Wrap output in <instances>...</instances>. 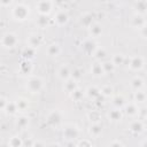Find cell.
Here are the masks:
<instances>
[{"mask_svg":"<svg viewBox=\"0 0 147 147\" xmlns=\"http://www.w3.org/2000/svg\"><path fill=\"white\" fill-rule=\"evenodd\" d=\"M26 88L31 93H38L42 88V79L39 77H32L29 79L26 84Z\"/></svg>","mask_w":147,"mask_h":147,"instance_id":"cell-1","label":"cell"},{"mask_svg":"<svg viewBox=\"0 0 147 147\" xmlns=\"http://www.w3.org/2000/svg\"><path fill=\"white\" fill-rule=\"evenodd\" d=\"M17 37L14 34V33H6L2 39H1V44L3 47H7V48H13L17 45Z\"/></svg>","mask_w":147,"mask_h":147,"instance_id":"cell-2","label":"cell"},{"mask_svg":"<svg viewBox=\"0 0 147 147\" xmlns=\"http://www.w3.org/2000/svg\"><path fill=\"white\" fill-rule=\"evenodd\" d=\"M13 14L17 20H25V17L29 15V10L24 5H18L15 7Z\"/></svg>","mask_w":147,"mask_h":147,"instance_id":"cell-3","label":"cell"},{"mask_svg":"<svg viewBox=\"0 0 147 147\" xmlns=\"http://www.w3.org/2000/svg\"><path fill=\"white\" fill-rule=\"evenodd\" d=\"M144 65V59L141 56H133L130 60V68L132 70H140Z\"/></svg>","mask_w":147,"mask_h":147,"instance_id":"cell-4","label":"cell"},{"mask_svg":"<svg viewBox=\"0 0 147 147\" xmlns=\"http://www.w3.org/2000/svg\"><path fill=\"white\" fill-rule=\"evenodd\" d=\"M57 75H59V77L61 79L67 80V79H69V77L71 75V71H70V69H69V67L67 64H63V65L60 67V69L57 71Z\"/></svg>","mask_w":147,"mask_h":147,"instance_id":"cell-5","label":"cell"},{"mask_svg":"<svg viewBox=\"0 0 147 147\" xmlns=\"http://www.w3.org/2000/svg\"><path fill=\"white\" fill-rule=\"evenodd\" d=\"M77 133H78V131H77L76 126H74V125H68V126L64 129V131H63V136H65L67 139H72V138H75V137L77 136Z\"/></svg>","mask_w":147,"mask_h":147,"instance_id":"cell-6","label":"cell"},{"mask_svg":"<svg viewBox=\"0 0 147 147\" xmlns=\"http://www.w3.org/2000/svg\"><path fill=\"white\" fill-rule=\"evenodd\" d=\"M91 72L94 75V76H101L105 74L103 71V68H102V64L100 62H95L91 65Z\"/></svg>","mask_w":147,"mask_h":147,"instance_id":"cell-7","label":"cell"},{"mask_svg":"<svg viewBox=\"0 0 147 147\" xmlns=\"http://www.w3.org/2000/svg\"><path fill=\"white\" fill-rule=\"evenodd\" d=\"M76 88H77V83H76V80H74V79H67V82H65V84H64V90H65L67 92L71 93V92H74Z\"/></svg>","mask_w":147,"mask_h":147,"instance_id":"cell-8","label":"cell"},{"mask_svg":"<svg viewBox=\"0 0 147 147\" xmlns=\"http://www.w3.org/2000/svg\"><path fill=\"white\" fill-rule=\"evenodd\" d=\"M60 51H61V48H60V45H59V44H51V45L48 46V48H47L48 54L52 55V56L59 55Z\"/></svg>","mask_w":147,"mask_h":147,"instance_id":"cell-9","label":"cell"},{"mask_svg":"<svg viewBox=\"0 0 147 147\" xmlns=\"http://www.w3.org/2000/svg\"><path fill=\"white\" fill-rule=\"evenodd\" d=\"M142 129H144V124L141 121H134L130 125V130L133 132H140V131H142Z\"/></svg>","mask_w":147,"mask_h":147,"instance_id":"cell-10","label":"cell"},{"mask_svg":"<svg viewBox=\"0 0 147 147\" xmlns=\"http://www.w3.org/2000/svg\"><path fill=\"white\" fill-rule=\"evenodd\" d=\"M15 105H16V109L20 110V111H24L28 108V101L24 100V99H18L15 102Z\"/></svg>","mask_w":147,"mask_h":147,"instance_id":"cell-11","label":"cell"},{"mask_svg":"<svg viewBox=\"0 0 147 147\" xmlns=\"http://www.w3.org/2000/svg\"><path fill=\"white\" fill-rule=\"evenodd\" d=\"M90 32H91V34L93 36V37H98L100 33H101V26L99 25V24H91V26H90Z\"/></svg>","mask_w":147,"mask_h":147,"instance_id":"cell-12","label":"cell"},{"mask_svg":"<svg viewBox=\"0 0 147 147\" xmlns=\"http://www.w3.org/2000/svg\"><path fill=\"white\" fill-rule=\"evenodd\" d=\"M109 118L113 119V121H118V119H121V118H122V113H121V110H119V109H113V110H110V113H109Z\"/></svg>","mask_w":147,"mask_h":147,"instance_id":"cell-13","label":"cell"},{"mask_svg":"<svg viewBox=\"0 0 147 147\" xmlns=\"http://www.w3.org/2000/svg\"><path fill=\"white\" fill-rule=\"evenodd\" d=\"M8 145H9L10 147H21V145H22V140L20 139V137L14 136V137L10 138Z\"/></svg>","mask_w":147,"mask_h":147,"instance_id":"cell-14","label":"cell"},{"mask_svg":"<svg viewBox=\"0 0 147 147\" xmlns=\"http://www.w3.org/2000/svg\"><path fill=\"white\" fill-rule=\"evenodd\" d=\"M29 44H30V47H37V46L40 44V37H39V36H36V34L30 36V38H29Z\"/></svg>","mask_w":147,"mask_h":147,"instance_id":"cell-15","label":"cell"},{"mask_svg":"<svg viewBox=\"0 0 147 147\" xmlns=\"http://www.w3.org/2000/svg\"><path fill=\"white\" fill-rule=\"evenodd\" d=\"M123 62H124V55H123V54H115V55L113 56L111 63H113L114 65H119V64H122Z\"/></svg>","mask_w":147,"mask_h":147,"instance_id":"cell-16","label":"cell"},{"mask_svg":"<svg viewBox=\"0 0 147 147\" xmlns=\"http://www.w3.org/2000/svg\"><path fill=\"white\" fill-rule=\"evenodd\" d=\"M144 85V80L140 78V77H136L133 80H132V87L137 91H139Z\"/></svg>","mask_w":147,"mask_h":147,"instance_id":"cell-17","label":"cell"},{"mask_svg":"<svg viewBox=\"0 0 147 147\" xmlns=\"http://www.w3.org/2000/svg\"><path fill=\"white\" fill-rule=\"evenodd\" d=\"M126 113L129 115H136L137 113H139L138 107L136 106V103H129V105H126Z\"/></svg>","mask_w":147,"mask_h":147,"instance_id":"cell-18","label":"cell"},{"mask_svg":"<svg viewBox=\"0 0 147 147\" xmlns=\"http://www.w3.org/2000/svg\"><path fill=\"white\" fill-rule=\"evenodd\" d=\"M38 8L41 13H48L51 9V2H39L38 3Z\"/></svg>","mask_w":147,"mask_h":147,"instance_id":"cell-19","label":"cell"},{"mask_svg":"<svg viewBox=\"0 0 147 147\" xmlns=\"http://www.w3.org/2000/svg\"><path fill=\"white\" fill-rule=\"evenodd\" d=\"M90 133L94 137H98L100 133H101V126L99 124H93L91 127H90Z\"/></svg>","mask_w":147,"mask_h":147,"instance_id":"cell-20","label":"cell"},{"mask_svg":"<svg viewBox=\"0 0 147 147\" xmlns=\"http://www.w3.org/2000/svg\"><path fill=\"white\" fill-rule=\"evenodd\" d=\"M67 18H68V16H67V14L64 13V11H60V13H57V15H56V22L59 23V24H63V23H65L67 22Z\"/></svg>","mask_w":147,"mask_h":147,"instance_id":"cell-21","label":"cell"},{"mask_svg":"<svg viewBox=\"0 0 147 147\" xmlns=\"http://www.w3.org/2000/svg\"><path fill=\"white\" fill-rule=\"evenodd\" d=\"M91 46H92V47H95V44H94L92 40H86V41L83 44V48H84L86 52H94V49H92Z\"/></svg>","mask_w":147,"mask_h":147,"instance_id":"cell-22","label":"cell"},{"mask_svg":"<svg viewBox=\"0 0 147 147\" xmlns=\"http://www.w3.org/2000/svg\"><path fill=\"white\" fill-rule=\"evenodd\" d=\"M134 98H136V101L137 102H144L145 99H146V94L142 91H138V92H136Z\"/></svg>","mask_w":147,"mask_h":147,"instance_id":"cell-23","label":"cell"},{"mask_svg":"<svg viewBox=\"0 0 147 147\" xmlns=\"http://www.w3.org/2000/svg\"><path fill=\"white\" fill-rule=\"evenodd\" d=\"M28 124H29V118H28V117H25V116L20 117V118H18V121H17V125H18L20 127H25Z\"/></svg>","mask_w":147,"mask_h":147,"instance_id":"cell-24","label":"cell"},{"mask_svg":"<svg viewBox=\"0 0 147 147\" xmlns=\"http://www.w3.org/2000/svg\"><path fill=\"white\" fill-rule=\"evenodd\" d=\"M87 94L90 95V96H92V98H95V96H98L99 94H100V91L96 88V87H90L88 90H87Z\"/></svg>","mask_w":147,"mask_h":147,"instance_id":"cell-25","label":"cell"},{"mask_svg":"<svg viewBox=\"0 0 147 147\" xmlns=\"http://www.w3.org/2000/svg\"><path fill=\"white\" fill-rule=\"evenodd\" d=\"M101 64H102V68H103V71H105V72L113 71V69H114V67H115L111 62H103V63H101Z\"/></svg>","mask_w":147,"mask_h":147,"instance_id":"cell-26","label":"cell"},{"mask_svg":"<svg viewBox=\"0 0 147 147\" xmlns=\"http://www.w3.org/2000/svg\"><path fill=\"white\" fill-rule=\"evenodd\" d=\"M83 96V92L78 88H76L74 92H71V98L75 100H80V98Z\"/></svg>","mask_w":147,"mask_h":147,"instance_id":"cell-27","label":"cell"},{"mask_svg":"<svg viewBox=\"0 0 147 147\" xmlns=\"http://www.w3.org/2000/svg\"><path fill=\"white\" fill-rule=\"evenodd\" d=\"M94 55H95V57L100 59V57H103V56L106 55V52H105L103 48H96V49L94 51Z\"/></svg>","mask_w":147,"mask_h":147,"instance_id":"cell-28","label":"cell"},{"mask_svg":"<svg viewBox=\"0 0 147 147\" xmlns=\"http://www.w3.org/2000/svg\"><path fill=\"white\" fill-rule=\"evenodd\" d=\"M71 75H72V79L74 80H77V79L80 78V70L79 69H74V71L71 72Z\"/></svg>","mask_w":147,"mask_h":147,"instance_id":"cell-29","label":"cell"},{"mask_svg":"<svg viewBox=\"0 0 147 147\" xmlns=\"http://www.w3.org/2000/svg\"><path fill=\"white\" fill-rule=\"evenodd\" d=\"M111 91H113V88H111L110 86H105V87H102V90H101V92H102L105 95H109V94L111 93Z\"/></svg>","mask_w":147,"mask_h":147,"instance_id":"cell-30","label":"cell"},{"mask_svg":"<svg viewBox=\"0 0 147 147\" xmlns=\"http://www.w3.org/2000/svg\"><path fill=\"white\" fill-rule=\"evenodd\" d=\"M7 106V100L3 96H0V109H5Z\"/></svg>","mask_w":147,"mask_h":147,"instance_id":"cell-31","label":"cell"},{"mask_svg":"<svg viewBox=\"0 0 147 147\" xmlns=\"http://www.w3.org/2000/svg\"><path fill=\"white\" fill-rule=\"evenodd\" d=\"M109 147H124V146H123V144H122L121 141L115 140V141H113V142L109 145Z\"/></svg>","mask_w":147,"mask_h":147,"instance_id":"cell-32","label":"cell"},{"mask_svg":"<svg viewBox=\"0 0 147 147\" xmlns=\"http://www.w3.org/2000/svg\"><path fill=\"white\" fill-rule=\"evenodd\" d=\"M32 147H45V146H44V144H42L41 141H36V142L32 145Z\"/></svg>","mask_w":147,"mask_h":147,"instance_id":"cell-33","label":"cell"},{"mask_svg":"<svg viewBox=\"0 0 147 147\" xmlns=\"http://www.w3.org/2000/svg\"><path fill=\"white\" fill-rule=\"evenodd\" d=\"M2 69H3V65H2V64H1V63H0V72H1V71H2Z\"/></svg>","mask_w":147,"mask_h":147,"instance_id":"cell-34","label":"cell"}]
</instances>
